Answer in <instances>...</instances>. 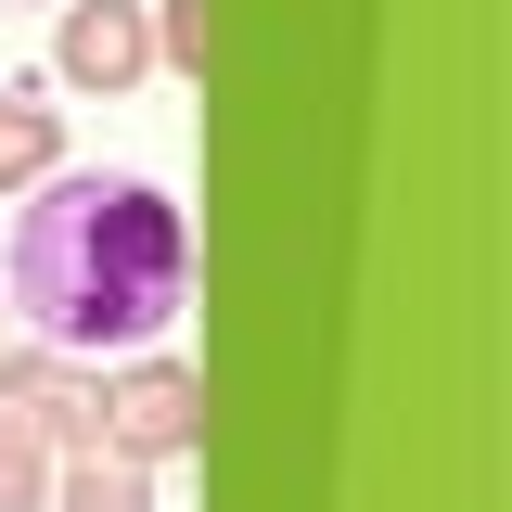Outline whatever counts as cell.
Listing matches in <instances>:
<instances>
[{
  "label": "cell",
  "mask_w": 512,
  "mask_h": 512,
  "mask_svg": "<svg viewBox=\"0 0 512 512\" xmlns=\"http://www.w3.org/2000/svg\"><path fill=\"white\" fill-rule=\"evenodd\" d=\"M141 64H154V26H141L128 0H77V13H64V77H77V90H128Z\"/></svg>",
  "instance_id": "obj_3"
},
{
  "label": "cell",
  "mask_w": 512,
  "mask_h": 512,
  "mask_svg": "<svg viewBox=\"0 0 512 512\" xmlns=\"http://www.w3.org/2000/svg\"><path fill=\"white\" fill-rule=\"evenodd\" d=\"M64 512H154L141 500V461H103V448H90V461L64 474Z\"/></svg>",
  "instance_id": "obj_5"
},
{
  "label": "cell",
  "mask_w": 512,
  "mask_h": 512,
  "mask_svg": "<svg viewBox=\"0 0 512 512\" xmlns=\"http://www.w3.org/2000/svg\"><path fill=\"white\" fill-rule=\"evenodd\" d=\"M167 52H180V64H205V0H167Z\"/></svg>",
  "instance_id": "obj_7"
},
{
  "label": "cell",
  "mask_w": 512,
  "mask_h": 512,
  "mask_svg": "<svg viewBox=\"0 0 512 512\" xmlns=\"http://www.w3.org/2000/svg\"><path fill=\"white\" fill-rule=\"evenodd\" d=\"M39 167H52V103L0 90V180H39Z\"/></svg>",
  "instance_id": "obj_4"
},
{
  "label": "cell",
  "mask_w": 512,
  "mask_h": 512,
  "mask_svg": "<svg viewBox=\"0 0 512 512\" xmlns=\"http://www.w3.org/2000/svg\"><path fill=\"white\" fill-rule=\"evenodd\" d=\"M103 410H116V461H154V448H180L192 423H205V384L154 359V372H128L116 397H103Z\"/></svg>",
  "instance_id": "obj_2"
},
{
  "label": "cell",
  "mask_w": 512,
  "mask_h": 512,
  "mask_svg": "<svg viewBox=\"0 0 512 512\" xmlns=\"http://www.w3.org/2000/svg\"><path fill=\"white\" fill-rule=\"evenodd\" d=\"M26 500H39V423L0 410V512H26Z\"/></svg>",
  "instance_id": "obj_6"
},
{
  "label": "cell",
  "mask_w": 512,
  "mask_h": 512,
  "mask_svg": "<svg viewBox=\"0 0 512 512\" xmlns=\"http://www.w3.org/2000/svg\"><path fill=\"white\" fill-rule=\"evenodd\" d=\"M192 295V231L154 180H52L13 218V308L77 359L154 346Z\"/></svg>",
  "instance_id": "obj_1"
},
{
  "label": "cell",
  "mask_w": 512,
  "mask_h": 512,
  "mask_svg": "<svg viewBox=\"0 0 512 512\" xmlns=\"http://www.w3.org/2000/svg\"><path fill=\"white\" fill-rule=\"evenodd\" d=\"M0 384H13V320H0Z\"/></svg>",
  "instance_id": "obj_8"
}]
</instances>
